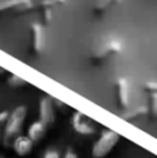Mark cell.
Wrapping results in <instances>:
<instances>
[{"mask_svg": "<svg viewBox=\"0 0 157 158\" xmlns=\"http://www.w3.org/2000/svg\"><path fill=\"white\" fill-rule=\"evenodd\" d=\"M71 123L74 131L79 135H83V136H91V135H95V132H96V126L93 125V122H91L86 118V115H83L79 111L74 112V115L71 118Z\"/></svg>", "mask_w": 157, "mask_h": 158, "instance_id": "cell-4", "label": "cell"}, {"mask_svg": "<svg viewBox=\"0 0 157 158\" xmlns=\"http://www.w3.org/2000/svg\"><path fill=\"white\" fill-rule=\"evenodd\" d=\"M40 15H42V21H43L45 25H49L50 21H52V8H42L40 10Z\"/></svg>", "mask_w": 157, "mask_h": 158, "instance_id": "cell-13", "label": "cell"}, {"mask_svg": "<svg viewBox=\"0 0 157 158\" xmlns=\"http://www.w3.org/2000/svg\"><path fill=\"white\" fill-rule=\"evenodd\" d=\"M13 150L15 151L17 156L19 157H25L32 151L33 148V142L29 139L28 136H22V135H18L15 139L13 140V144H11Z\"/></svg>", "mask_w": 157, "mask_h": 158, "instance_id": "cell-7", "label": "cell"}, {"mask_svg": "<svg viewBox=\"0 0 157 158\" xmlns=\"http://www.w3.org/2000/svg\"><path fill=\"white\" fill-rule=\"evenodd\" d=\"M124 46L120 40H110L102 47V50L99 52V54L96 56L97 58H106V57H110L113 54H118V53L122 52Z\"/></svg>", "mask_w": 157, "mask_h": 158, "instance_id": "cell-9", "label": "cell"}, {"mask_svg": "<svg viewBox=\"0 0 157 158\" xmlns=\"http://www.w3.org/2000/svg\"><path fill=\"white\" fill-rule=\"evenodd\" d=\"M43 158H61V156L57 150H54V148H49V150L43 154Z\"/></svg>", "mask_w": 157, "mask_h": 158, "instance_id": "cell-15", "label": "cell"}, {"mask_svg": "<svg viewBox=\"0 0 157 158\" xmlns=\"http://www.w3.org/2000/svg\"><path fill=\"white\" fill-rule=\"evenodd\" d=\"M2 74H4V68H2V67H0V75Z\"/></svg>", "mask_w": 157, "mask_h": 158, "instance_id": "cell-18", "label": "cell"}, {"mask_svg": "<svg viewBox=\"0 0 157 158\" xmlns=\"http://www.w3.org/2000/svg\"><path fill=\"white\" fill-rule=\"evenodd\" d=\"M8 117V111H2L0 112V142L3 139V131H4V125H6V121H7Z\"/></svg>", "mask_w": 157, "mask_h": 158, "instance_id": "cell-14", "label": "cell"}, {"mask_svg": "<svg viewBox=\"0 0 157 158\" xmlns=\"http://www.w3.org/2000/svg\"><path fill=\"white\" fill-rule=\"evenodd\" d=\"M31 46L32 52L39 54L42 53L45 46V36H43V27L38 22L31 25Z\"/></svg>", "mask_w": 157, "mask_h": 158, "instance_id": "cell-6", "label": "cell"}, {"mask_svg": "<svg viewBox=\"0 0 157 158\" xmlns=\"http://www.w3.org/2000/svg\"><path fill=\"white\" fill-rule=\"evenodd\" d=\"M122 0H99L96 4L93 6V13L96 15H104L106 13L111 10L114 6H117Z\"/></svg>", "mask_w": 157, "mask_h": 158, "instance_id": "cell-10", "label": "cell"}, {"mask_svg": "<svg viewBox=\"0 0 157 158\" xmlns=\"http://www.w3.org/2000/svg\"><path fill=\"white\" fill-rule=\"evenodd\" d=\"M46 132H47V125L39 119V121H35V122H32L29 125L27 136L29 137L33 143H36V142H40V140L43 139Z\"/></svg>", "mask_w": 157, "mask_h": 158, "instance_id": "cell-8", "label": "cell"}, {"mask_svg": "<svg viewBox=\"0 0 157 158\" xmlns=\"http://www.w3.org/2000/svg\"><path fill=\"white\" fill-rule=\"evenodd\" d=\"M8 83L13 87H21V86H24V85H27V82L22 78L17 77V75H11V77L8 78Z\"/></svg>", "mask_w": 157, "mask_h": 158, "instance_id": "cell-12", "label": "cell"}, {"mask_svg": "<svg viewBox=\"0 0 157 158\" xmlns=\"http://www.w3.org/2000/svg\"><path fill=\"white\" fill-rule=\"evenodd\" d=\"M117 89H118V98L121 106H128L129 100V89H128V82L125 78H120L117 82Z\"/></svg>", "mask_w": 157, "mask_h": 158, "instance_id": "cell-11", "label": "cell"}, {"mask_svg": "<svg viewBox=\"0 0 157 158\" xmlns=\"http://www.w3.org/2000/svg\"><path fill=\"white\" fill-rule=\"evenodd\" d=\"M39 117L40 121L45 122L46 125L54 122L56 119V112H54V103L50 97L45 96L40 98V104H39Z\"/></svg>", "mask_w": 157, "mask_h": 158, "instance_id": "cell-5", "label": "cell"}, {"mask_svg": "<svg viewBox=\"0 0 157 158\" xmlns=\"http://www.w3.org/2000/svg\"><path fill=\"white\" fill-rule=\"evenodd\" d=\"M120 142V135L111 129H104L102 131L99 139L95 142L92 147V156L93 158H104L106 156L113 151V148Z\"/></svg>", "mask_w": 157, "mask_h": 158, "instance_id": "cell-2", "label": "cell"}, {"mask_svg": "<svg viewBox=\"0 0 157 158\" xmlns=\"http://www.w3.org/2000/svg\"><path fill=\"white\" fill-rule=\"evenodd\" d=\"M53 2H54L56 4H64V3H66L67 0H53Z\"/></svg>", "mask_w": 157, "mask_h": 158, "instance_id": "cell-17", "label": "cell"}, {"mask_svg": "<svg viewBox=\"0 0 157 158\" xmlns=\"http://www.w3.org/2000/svg\"><path fill=\"white\" fill-rule=\"evenodd\" d=\"M61 158H79V157H78V154L75 153L72 148H68V150L64 153V156L61 157Z\"/></svg>", "mask_w": 157, "mask_h": 158, "instance_id": "cell-16", "label": "cell"}, {"mask_svg": "<svg viewBox=\"0 0 157 158\" xmlns=\"http://www.w3.org/2000/svg\"><path fill=\"white\" fill-rule=\"evenodd\" d=\"M27 111L28 110L25 106H18L11 112H8L4 131H3V144L6 147H11L13 140L21 133L22 125L27 119Z\"/></svg>", "mask_w": 157, "mask_h": 158, "instance_id": "cell-1", "label": "cell"}, {"mask_svg": "<svg viewBox=\"0 0 157 158\" xmlns=\"http://www.w3.org/2000/svg\"><path fill=\"white\" fill-rule=\"evenodd\" d=\"M36 10L33 0H6L0 3V14H27Z\"/></svg>", "mask_w": 157, "mask_h": 158, "instance_id": "cell-3", "label": "cell"}]
</instances>
